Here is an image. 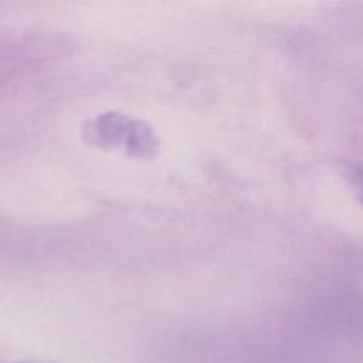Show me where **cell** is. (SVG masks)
I'll list each match as a JSON object with an SVG mask.
<instances>
[{"label":"cell","mask_w":363,"mask_h":363,"mask_svg":"<svg viewBox=\"0 0 363 363\" xmlns=\"http://www.w3.org/2000/svg\"><path fill=\"white\" fill-rule=\"evenodd\" d=\"M87 144L101 149H121L130 158H156L160 140L144 121L121 112H105L84 128Z\"/></svg>","instance_id":"1"},{"label":"cell","mask_w":363,"mask_h":363,"mask_svg":"<svg viewBox=\"0 0 363 363\" xmlns=\"http://www.w3.org/2000/svg\"><path fill=\"white\" fill-rule=\"evenodd\" d=\"M347 177H350V183L353 184V188L357 190L358 201L363 204V167L354 165L347 170Z\"/></svg>","instance_id":"2"},{"label":"cell","mask_w":363,"mask_h":363,"mask_svg":"<svg viewBox=\"0 0 363 363\" xmlns=\"http://www.w3.org/2000/svg\"><path fill=\"white\" fill-rule=\"evenodd\" d=\"M18 363H46V362H18Z\"/></svg>","instance_id":"3"}]
</instances>
